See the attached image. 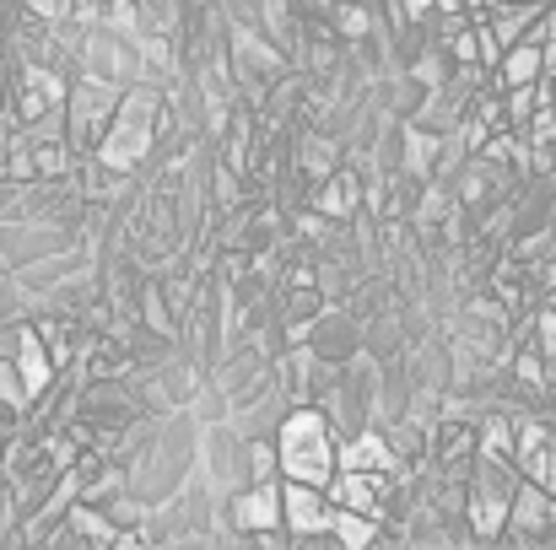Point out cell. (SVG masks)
<instances>
[{"label": "cell", "instance_id": "cell-15", "mask_svg": "<svg viewBox=\"0 0 556 550\" xmlns=\"http://www.w3.org/2000/svg\"><path fill=\"white\" fill-rule=\"evenodd\" d=\"M341 27H346V33H368V16H363L357 5H346V11H341Z\"/></svg>", "mask_w": 556, "mask_h": 550}, {"label": "cell", "instance_id": "cell-7", "mask_svg": "<svg viewBox=\"0 0 556 550\" xmlns=\"http://www.w3.org/2000/svg\"><path fill=\"white\" fill-rule=\"evenodd\" d=\"M497 81H503V92H508V87H535V81H546V43H541V38L508 43L503 60H497Z\"/></svg>", "mask_w": 556, "mask_h": 550}, {"label": "cell", "instance_id": "cell-11", "mask_svg": "<svg viewBox=\"0 0 556 550\" xmlns=\"http://www.w3.org/2000/svg\"><path fill=\"white\" fill-rule=\"evenodd\" d=\"M330 535L341 540V546H372L378 540V519L372 513H357V508H336V519H330Z\"/></svg>", "mask_w": 556, "mask_h": 550}, {"label": "cell", "instance_id": "cell-6", "mask_svg": "<svg viewBox=\"0 0 556 550\" xmlns=\"http://www.w3.org/2000/svg\"><path fill=\"white\" fill-rule=\"evenodd\" d=\"M281 519H287V535H292V540H319V535H330L336 502H330L325 486L287 481V486H281Z\"/></svg>", "mask_w": 556, "mask_h": 550}, {"label": "cell", "instance_id": "cell-1", "mask_svg": "<svg viewBox=\"0 0 556 550\" xmlns=\"http://www.w3.org/2000/svg\"><path fill=\"white\" fill-rule=\"evenodd\" d=\"M281 475L287 481H308V486H330L341 470V448L330 443V421L319 410H292L281 421Z\"/></svg>", "mask_w": 556, "mask_h": 550}, {"label": "cell", "instance_id": "cell-2", "mask_svg": "<svg viewBox=\"0 0 556 550\" xmlns=\"http://www.w3.org/2000/svg\"><path fill=\"white\" fill-rule=\"evenodd\" d=\"M519 481H525V475H519L514 459H486V453H476V475H470L465 508H470V524H476L481 540H497V535L508 529V508H514Z\"/></svg>", "mask_w": 556, "mask_h": 550}, {"label": "cell", "instance_id": "cell-3", "mask_svg": "<svg viewBox=\"0 0 556 550\" xmlns=\"http://www.w3.org/2000/svg\"><path fill=\"white\" fill-rule=\"evenodd\" d=\"M152 125H157V92H125L119 98V114H114V125L103 130V141H98V163H109V168H130L136 157H147V146H152Z\"/></svg>", "mask_w": 556, "mask_h": 550}, {"label": "cell", "instance_id": "cell-12", "mask_svg": "<svg viewBox=\"0 0 556 550\" xmlns=\"http://www.w3.org/2000/svg\"><path fill=\"white\" fill-rule=\"evenodd\" d=\"M281 475V453L270 443H249V481H276Z\"/></svg>", "mask_w": 556, "mask_h": 550}, {"label": "cell", "instance_id": "cell-13", "mask_svg": "<svg viewBox=\"0 0 556 550\" xmlns=\"http://www.w3.org/2000/svg\"><path fill=\"white\" fill-rule=\"evenodd\" d=\"M352 205H357V183L352 179H336L325 194H319V210H325V216H346Z\"/></svg>", "mask_w": 556, "mask_h": 550}, {"label": "cell", "instance_id": "cell-8", "mask_svg": "<svg viewBox=\"0 0 556 550\" xmlns=\"http://www.w3.org/2000/svg\"><path fill=\"white\" fill-rule=\"evenodd\" d=\"M341 470H368V475H389V470H394V453H389V443H383L378 432H363L357 443H346V448H341Z\"/></svg>", "mask_w": 556, "mask_h": 550}, {"label": "cell", "instance_id": "cell-4", "mask_svg": "<svg viewBox=\"0 0 556 550\" xmlns=\"http://www.w3.org/2000/svg\"><path fill=\"white\" fill-rule=\"evenodd\" d=\"M227 519H232L238 535H249V540H260V546L292 540V535H287V519H281V486H276V481H249V486L232 497Z\"/></svg>", "mask_w": 556, "mask_h": 550}, {"label": "cell", "instance_id": "cell-14", "mask_svg": "<svg viewBox=\"0 0 556 550\" xmlns=\"http://www.w3.org/2000/svg\"><path fill=\"white\" fill-rule=\"evenodd\" d=\"M71 524H76V535H92V540H119V535H114V524H109L103 513H87V508H71Z\"/></svg>", "mask_w": 556, "mask_h": 550}, {"label": "cell", "instance_id": "cell-5", "mask_svg": "<svg viewBox=\"0 0 556 550\" xmlns=\"http://www.w3.org/2000/svg\"><path fill=\"white\" fill-rule=\"evenodd\" d=\"M119 81H98V76H87L76 92H71V146H98L103 141V130L114 125V114H119Z\"/></svg>", "mask_w": 556, "mask_h": 550}, {"label": "cell", "instance_id": "cell-9", "mask_svg": "<svg viewBox=\"0 0 556 550\" xmlns=\"http://www.w3.org/2000/svg\"><path fill=\"white\" fill-rule=\"evenodd\" d=\"M514 448H519V421H514V415H486L481 432H476V453H486V459H514Z\"/></svg>", "mask_w": 556, "mask_h": 550}, {"label": "cell", "instance_id": "cell-16", "mask_svg": "<svg viewBox=\"0 0 556 550\" xmlns=\"http://www.w3.org/2000/svg\"><path fill=\"white\" fill-rule=\"evenodd\" d=\"M33 11H38V16H60V11H65V0H33Z\"/></svg>", "mask_w": 556, "mask_h": 550}, {"label": "cell", "instance_id": "cell-10", "mask_svg": "<svg viewBox=\"0 0 556 550\" xmlns=\"http://www.w3.org/2000/svg\"><path fill=\"white\" fill-rule=\"evenodd\" d=\"M16 367H22V378H27V388H33V394H43V388H49V351H43V341H38L33 330H22V335H16Z\"/></svg>", "mask_w": 556, "mask_h": 550}]
</instances>
